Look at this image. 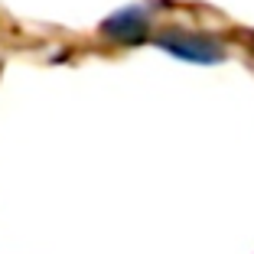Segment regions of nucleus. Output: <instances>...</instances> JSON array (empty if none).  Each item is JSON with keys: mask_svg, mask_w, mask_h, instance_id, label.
<instances>
[{"mask_svg": "<svg viewBox=\"0 0 254 254\" xmlns=\"http://www.w3.org/2000/svg\"><path fill=\"white\" fill-rule=\"evenodd\" d=\"M163 49H170L173 56L189 62H218L222 59V46L209 36H195V33H183V30H170L157 39Z\"/></svg>", "mask_w": 254, "mask_h": 254, "instance_id": "obj_1", "label": "nucleus"}, {"mask_svg": "<svg viewBox=\"0 0 254 254\" xmlns=\"http://www.w3.org/2000/svg\"><path fill=\"white\" fill-rule=\"evenodd\" d=\"M105 33L111 39H118V43H137V39H143V33H147V13H143L140 7L121 10V13H114L111 20L105 23Z\"/></svg>", "mask_w": 254, "mask_h": 254, "instance_id": "obj_2", "label": "nucleus"}]
</instances>
